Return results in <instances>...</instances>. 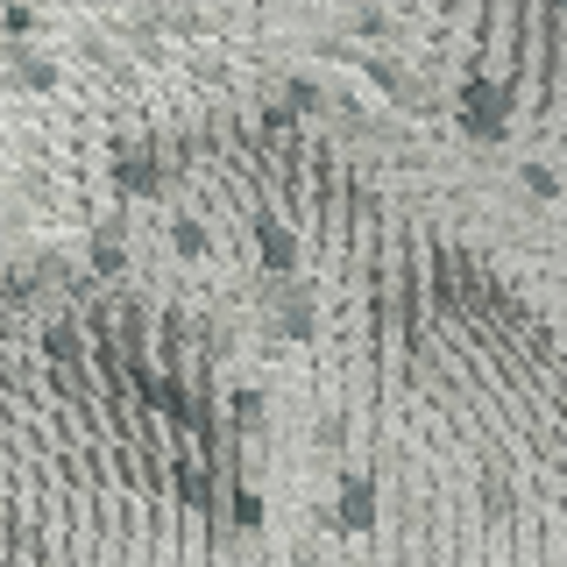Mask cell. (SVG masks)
Instances as JSON below:
<instances>
[{"label":"cell","instance_id":"9","mask_svg":"<svg viewBox=\"0 0 567 567\" xmlns=\"http://www.w3.org/2000/svg\"><path fill=\"white\" fill-rule=\"evenodd\" d=\"M348 64H362V71H369V79L383 85L390 100H412V79H404V64H390V58H369V50H354Z\"/></svg>","mask_w":567,"mask_h":567},{"label":"cell","instance_id":"5","mask_svg":"<svg viewBox=\"0 0 567 567\" xmlns=\"http://www.w3.org/2000/svg\"><path fill=\"white\" fill-rule=\"evenodd\" d=\"M0 64H8L14 85H29V93H58V85H64V64L43 58L29 35H8V43H0Z\"/></svg>","mask_w":567,"mask_h":567},{"label":"cell","instance_id":"17","mask_svg":"<svg viewBox=\"0 0 567 567\" xmlns=\"http://www.w3.org/2000/svg\"><path fill=\"white\" fill-rule=\"evenodd\" d=\"M525 185L539 192V199H560V177H554V164H525Z\"/></svg>","mask_w":567,"mask_h":567},{"label":"cell","instance_id":"8","mask_svg":"<svg viewBox=\"0 0 567 567\" xmlns=\"http://www.w3.org/2000/svg\"><path fill=\"white\" fill-rule=\"evenodd\" d=\"M43 362L50 369H79L85 362V327H79V319H50V327H43Z\"/></svg>","mask_w":567,"mask_h":567},{"label":"cell","instance_id":"11","mask_svg":"<svg viewBox=\"0 0 567 567\" xmlns=\"http://www.w3.org/2000/svg\"><path fill=\"white\" fill-rule=\"evenodd\" d=\"M454 248H433V306L440 312H454V298H461V284H454Z\"/></svg>","mask_w":567,"mask_h":567},{"label":"cell","instance_id":"10","mask_svg":"<svg viewBox=\"0 0 567 567\" xmlns=\"http://www.w3.org/2000/svg\"><path fill=\"white\" fill-rule=\"evenodd\" d=\"M277 100H284V114H319V106H327V93H319V79H284L277 85Z\"/></svg>","mask_w":567,"mask_h":567},{"label":"cell","instance_id":"1","mask_svg":"<svg viewBox=\"0 0 567 567\" xmlns=\"http://www.w3.org/2000/svg\"><path fill=\"white\" fill-rule=\"evenodd\" d=\"M454 121H461V135H475V142H504L511 121H518V71H511V79H489V71L475 64L454 93Z\"/></svg>","mask_w":567,"mask_h":567},{"label":"cell","instance_id":"19","mask_svg":"<svg viewBox=\"0 0 567 567\" xmlns=\"http://www.w3.org/2000/svg\"><path fill=\"white\" fill-rule=\"evenodd\" d=\"M284 128H291V114H284V100H270L262 106V135H284Z\"/></svg>","mask_w":567,"mask_h":567},{"label":"cell","instance_id":"4","mask_svg":"<svg viewBox=\"0 0 567 567\" xmlns=\"http://www.w3.org/2000/svg\"><path fill=\"white\" fill-rule=\"evenodd\" d=\"M248 227H256L262 277H291V270H298V235L284 227V213H277V206H256V213H248Z\"/></svg>","mask_w":567,"mask_h":567},{"label":"cell","instance_id":"3","mask_svg":"<svg viewBox=\"0 0 567 567\" xmlns=\"http://www.w3.org/2000/svg\"><path fill=\"white\" fill-rule=\"evenodd\" d=\"M106 177H114V192H128V199H164V164H156V150H142V142H114Z\"/></svg>","mask_w":567,"mask_h":567},{"label":"cell","instance_id":"15","mask_svg":"<svg viewBox=\"0 0 567 567\" xmlns=\"http://www.w3.org/2000/svg\"><path fill=\"white\" fill-rule=\"evenodd\" d=\"M235 425H241V433H262V425H270V404H262V390H235Z\"/></svg>","mask_w":567,"mask_h":567},{"label":"cell","instance_id":"16","mask_svg":"<svg viewBox=\"0 0 567 567\" xmlns=\"http://www.w3.org/2000/svg\"><path fill=\"white\" fill-rule=\"evenodd\" d=\"M0 35H35V8H29V0H0Z\"/></svg>","mask_w":567,"mask_h":567},{"label":"cell","instance_id":"12","mask_svg":"<svg viewBox=\"0 0 567 567\" xmlns=\"http://www.w3.org/2000/svg\"><path fill=\"white\" fill-rule=\"evenodd\" d=\"M341 35H348V43H383V35H390V14L383 8H354L348 22H341Z\"/></svg>","mask_w":567,"mask_h":567},{"label":"cell","instance_id":"7","mask_svg":"<svg viewBox=\"0 0 567 567\" xmlns=\"http://www.w3.org/2000/svg\"><path fill=\"white\" fill-rule=\"evenodd\" d=\"M121 270H128V241H121V213H106V220L93 227V277L114 284Z\"/></svg>","mask_w":567,"mask_h":567},{"label":"cell","instance_id":"6","mask_svg":"<svg viewBox=\"0 0 567 567\" xmlns=\"http://www.w3.org/2000/svg\"><path fill=\"white\" fill-rule=\"evenodd\" d=\"M333 525H341V532H369V525H377V475H369V468H348V475H341Z\"/></svg>","mask_w":567,"mask_h":567},{"label":"cell","instance_id":"2","mask_svg":"<svg viewBox=\"0 0 567 567\" xmlns=\"http://www.w3.org/2000/svg\"><path fill=\"white\" fill-rule=\"evenodd\" d=\"M262 327H270V341H284V348H306L312 341V284L270 277V291H262Z\"/></svg>","mask_w":567,"mask_h":567},{"label":"cell","instance_id":"18","mask_svg":"<svg viewBox=\"0 0 567 567\" xmlns=\"http://www.w3.org/2000/svg\"><path fill=\"white\" fill-rule=\"evenodd\" d=\"M312 440H319L327 454H333V447H348V419H319V425H312Z\"/></svg>","mask_w":567,"mask_h":567},{"label":"cell","instance_id":"14","mask_svg":"<svg viewBox=\"0 0 567 567\" xmlns=\"http://www.w3.org/2000/svg\"><path fill=\"white\" fill-rule=\"evenodd\" d=\"M171 248H177V256H185V262H199L213 241H206V227L192 220V213H177V220H171Z\"/></svg>","mask_w":567,"mask_h":567},{"label":"cell","instance_id":"13","mask_svg":"<svg viewBox=\"0 0 567 567\" xmlns=\"http://www.w3.org/2000/svg\"><path fill=\"white\" fill-rule=\"evenodd\" d=\"M227 511H235V532H262V518H270V504H262L248 483H235V496H227Z\"/></svg>","mask_w":567,"mask_h":567}]
</instances>
